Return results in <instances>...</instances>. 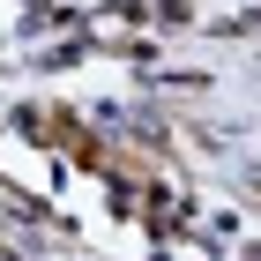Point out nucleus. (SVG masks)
Returning a JSON list of instances; mask_svg holds the SVG:
<instances>
[]
</instances>
